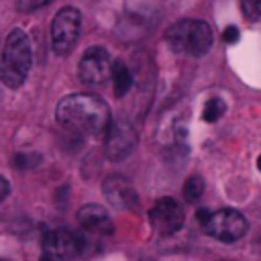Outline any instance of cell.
Returning a JSON list of instances; mask_svg holds the SVG:
<instances>
[{
    "instance_id": "8fae6325",
    "label": "cell",
    "mask_w": 261,
    "mask_h": 261,
    "mask_svg": "<svg viewBox=\"0 0 261 261\" xmlns=\"http://www.w3.org/2000/svg\"><path fill=\"white\" fill-rule=\"evenodd\" d=\"M77 220L84 230L98 234V237H110L114 232V224L110 214L100 204H86L77 210Z\"/></svg>"
},
{
    "instance_id": "277c9868",
    "label": "cell",
    "mask_w": 261,
    "mask_h": 261,
    "mask_svg": "<svg viewBox=\"0 0 261 261\" xmlns=\"http://www.w3.org/2000/svg\"><path fill=\"white\" fill-rule=\"evenodd\" d=\"M82 33V14L75 6L61 8L51 20V49L55 55H67Z\"/></svg>"
},
{
    "instance_id": "3957f363",
    "label": "cell",
    "mask_w": 261,
    "mask_h": 261,
    "mask_svg": "<svg viewBox=\"0 0 261 261\" xmlns=\"http://www.w3.org/2000/svg\"><path fill=\"white\" fill-rule=\"evenodd\" d=\"M165 41L175 53L202 57L212 47V29L204 20L186 18L165 31Z\"/></svg>"
},
{
    "instance_id": "d6986e66",
    "label": "cell",
    "mask_w": 261,
    "mask_h": 261,
    "mask_svg": "<svg viewBox=\"0 0 261 261\" xmlns=\"http://www.w3.org/2000/svg\"><path fill=\"white\" fill-rule=\"evenodd\" d=\"M8 192H10V186H8L6 177H2V175H0V202L8 196Z\"/></svg>"
},
{
    "instance_id": "8992f818",
    "label": "cell",
    "mask_w": 261,
    "mask_h": 261,
    "mask_svg": "<svg viewBox=\"0 0 261 261\" xmlns=\"http://www.w3.org/2000/svg\"><path fill=\"white\" fill-rule=\"evenodd\" d=\"M84 249L82 239L69 228H55L43 237V257L41 261H69L77 257Z\"/></svg>"
},
{
    "instance_id": "9c48e42d",
    "label": "cell",
    "mask_w": 261,
    "mask_h": 261,
    "mask_svg": "<svg viewBox=\"0 0 261 261\" xmlns=\"http://www.w3.org/2000/svg\"><path fill=\"white\" fill-rule=\"evenodd\" d=\"M149 218H151V224L153 228L167 237V234H173L181 228L184 224V210L181 206L177 204V200L173 198H159L153 208L149 210Z\"/></svg>"
},
{
    "instance_id": "2e32d148",
    "label": "cell",
    "mask_w": 261,
    "mask_h": 261,
    "mask_svg": "<svg viewBox=\"0 0 261 261\" xmlns=\"http://www.w3.org/2000/svg\"><path fill=\"white\" fill-rule=\"evenodd\" d=\"M241 8L247 20H257L261 16V0H241Z\"/></svg>"
},
{
    "instance_id": "44dd1931",
    "label": "cell",
    "mask_w": 261,
    "mask_h": 261,
    "mask_svg": "<svg viewBox=\"0 0 261 261\" xmlns=\"http://www.w3.org/2000/svg\"><path fill=\"white\" fill-rule=\"evenodd\" d=\"M0 261H8V259H2V257H0Z\"/></svg>"
},
{
    "instance_id": "5b68a950",
    "label": "cell",
    "mask_w": 261,
    "mask_h": 261,
    "mask_svg": "<svg viewBox=\"0 0 261 261\" xmlns=\"http://www.w3.org/2000/svg\"><path fill=\"white\" fill-rule=\"evenodd\" d=\"M202 228L220 243H234L247 232V218L234 208H220L210 212Z\"/></svg>"
},
{
    "instance_id": "7c38bea8",
    "label": "cell",
    "mask_w": 261,
    "mask_h": 261,
    "mask_svg": "<svg viewBox=\"0 0 261 261\" xmlns=\"http://www.w3.org/2000/svg\"><path fill=\"white\" fill-rule=\"evenodd\" d=\"M110 77H112V86H114V96L116 98H122L130 90V86H133V73L126 67V63L120 61V59L112 61Z\"/></svg>"
},
{
    "instance_id": "ffe728a7",
    "label": "cell",
    "mask_w": 261,
    "mask_h": 261,
    "mask_svg": "<svg viewBox=\"0 0 261 261\" xmlns=\"http://www.w3.org/2000/svg\"><path fill=\"white\" fill-rule=\"evenodd\" d=\"M257 169H259V171H261V155H259V157H257Z\"/></svg>"
},
{
    "instance_id": "9a60e30c",
    "label": "cell",
    "mask_w": 261,
    "mask_h": 261,
    "mask_svg": "<svg viewBox=\"0 0 261 261\" xmlns=\"http://www.w3.org/2000/svg\"><path fill=\"white\" fill-rule=\"evenodd\" d=\"M12 163H14L16 169L27 171V169H33V167H37L41 163V155L39 153H16Z\"/></svg>"
},
{
    "instance_id": "e0dca14e",
    "label": "cell",
    "mask_w": 261,
    "mask_h": 261,
    "mask_svg": "<svg viewBox=\"0 0 261 261\" xmlns=\"http://www.w3.org/2000/svg\"><path fill=\"white\" fill-rule=\"evenodd\" d=\"M53 0H16V8L20 12H33V10H39L47 4H51Z\"/></svg>"
},
{
    "instance_id": "ac0fdd59",
    "label": "cell",
    "mask_w": 261,
    "mask_h": 261,
    "mask_svg": "<svg viewBox=\"0 0 261 261\" xmlns=\"http://www.w3.org/2000/svg\"><path fill=\"white\" fill-rule=\"evenodd\" d=\"M222 41H226V43H237L239 41V29L237 27H226L224 31H222Z\"/></svg>"
},
{
    "instance_id": "6da1fadb",
    "label": "cell",
    "mask_w": 261,
    "mask_h": 261,
    "mask_svg": "<svg viewBox=\"0 0 261 261\" xmlns=\"http://www.w3.org/2000/svg\"><path fill=\"white\" fill-rule=\"evenodd\" d=\"M57 122L82 137H94L100 139L106 135L112 118H110V108L104 98L98 94H69L59 100L57 110H55Z\"/></svg>"
},
{
    "instance_id": "4fadbf2b",
    "label": "cell",
    "mask_w": 261,
    "mask_h": 261,
    "mask_svg": "<svg viewBox=\"0 0 261 261\" xmlns=\"http://www.w3.org/2000/svg\"><path fill=\"white\" fill-rule=\"evenodd\" d=\"M204 188L206 186H204V179L200 175H190L184 184V198L188 202H198L204 194Z\"/></svg>"
},
{
    "instance_id": "52a82bcc",
    "label": "cell",
    "mask_w": 261,
    "mask_h": 261,
    "mask_svg": "<svg viewBox=\"0 0 261 261\" xmlns=\"http://www.w3.org/2000/svg\"><path fill=\"white\" fill-rule=\"evenodd\" d=\"M112 59L104 47H88L77 63V75L88 86H100L110 77Z\"/></svg>"
},
{
    "instance_id": "7a4b0ae2",
    "label": "cell",
    "mask_w": 261,
    "mask_h": 261,
    "mask_svg": "<svg viewBox=\"0 0 261 261\" xmlns=\"http://www.w3.org/2000/svg\"><path fill=\"white\" fill-rule=\"evenodd\" d=\"M33 51L31 41L22 29H12L4 41L0 55V82L6 88H20L31 71Z\"/></svg>"
},
{
    "instance_id": "ba28073f",
    "label": "cell",
    "mask_w": 261,
    "mask_h": 261,
    "mask_svg": "<svg viewBox=\"0 0 261 261\" xmlns=\"http://www.w3.org/2000/svg\"><path fill=\"white\" fill-rule=\"evenodd\" d=\"M104 151L106 157L112 161H122L137 145V130L126 120H112L106 135H104Z\"/></svg>"
},
{
    "instance_id": "5bb4252c",
    "label": "cell",
    "mask_w": 261,
    "mask_h": 261,
    "mask_svg": "<svg viewBox=\"0 0 261 261\" xmlns=\"http://www.w3.org/2000/svg\"><path fill=\"white\" fill-rule=\"evenodd\" d=\"M222 114H224V102H222L220 98H210V100L204 104L202 118H204L206 122H216Z\"/></svg>"
},
{
    "instance_id": "30bf717a",
    "label": "cell",
    "mask_w": 261,
    "mask_h": 261,
    "mask_svg": "<svg viewBox=\"0 0 261 261\" xmlns=\"http://www.w3.org/2000/svg\"><path fill=\"white\" fill-rule=\"evenodd\" d=\"M102 192H104V198L118 210H133L139 204L137 190L133 181L124 175H118V173L108 175L102 181Z\"/></svg>"
}]
</instances>
